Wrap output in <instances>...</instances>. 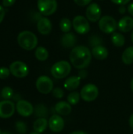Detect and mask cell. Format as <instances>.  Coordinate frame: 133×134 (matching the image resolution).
<instances>
[{
  "mask_svg": "<svg viewBox=\"0 0 133 134\" xmlns=\"http://www.w3.org/2000/svg\"><path fill=\"white\" fill-rule=\"evenodd\" d=\"M92 52L85 46H74L70 53V61L77 69H85L89 66L92 60Z\"/></svg>",
  "mask_w": 133,
  "mask_h": 134,
  "instance_id": "obj_1",
  "label": "cell"
},
{
  "mask_svg": "<svg viewBox=\"0 0 133 134\" xmlns=\"http://www.w3.org/2000/svg\"><path fill=\"white\" fill-rule=\"evenodd\" d=\"M19 46L25 50H32L38 45L37 36L30 31H24L17 36Z\"/></svg>",
  "mask_w": 133,
  "mask_h": 134,
  "instance_id": "obj_2",
  "label": "cell"
},
{
  "mask_svg": "<svg viewBox=\"0 0 133 134\" xmlns=\"http://www.w3.org/2000/svg\"><path fill=\"white\" fill-rule=\"evenodd\" d=\"M71 71V66L67 60H60L56 62L51 68L52 75L57 79L67 78Z\"/></svg>",
  "mask_w": 133,
  "mask_h": 134,
  "instance_id": "obj_3",
  "label": "cell"
},
{
  "mask_svg": "<svg viewBox=\"0 0 133 134\" xmlns=\"http://www.w3.org/2000/svg\"><path fill=\"white\" fill-rule=\"evenodd\" d=\"M81 98L86 101V102H92L94 101L99 96V89L98 87L92 84L89 83L85 85L81 91H80Z\"/></svg>",
  "mask_w": 133,
  "mask_h": 134,
  "instance_id": "obj_4",
  "label": "cell"
},
{
  "mask_svg": "<svg viewBox=\"0 0 133 134\" xmlns=\"http://www.w3.org/2000/svg\"><path fill=\"white\" fill-rule=\"evenodd\" d=\"M98 25L100 29L106 34H113L118 28V23L111 16H104L101 17Z\"/></svg>",
  "mask_w": 133,
  "mask_h": 134,
  "instance_id": "obj_5",
  "label": "cell"
},
{
  "mask_svg": "<svg viewBox=\"0 0 133 134\" xmlns=\"http://www.w3.org/2000/svg\"><path fill=\"white\" fill-rule=\"evenodd\" d=\"M35 86L40 93L49 94L53 90V82L49 76L41 75L37 79Z\"/></svg>",
  "mask_w": 133,
  "mask_h": 134,
  "instance_id": "obj_6",
  "label": "cell"
},
{
  "mask_svg": "<svg viewBox=\"0 0 133 134\" xmlns=\"http://www.w3.org/2000/svg\"><path fill=\"white\" fill-rule=\"evenodd\" d=\"M9 68L10 73L14 77L18 79L25 78L29 74V68L27 65L23 61H20V60L14 61L9 65Z\"/></svg>",
  "mask_w": 133,
  "mask_h": 134,
  "instance_id": "obj_7",
  "label": "cell"
},
{
  "mask_svg": "<svg viewBox=\"0 0 133 134\" xmlns=\"http://www.w3.org/2000/svg\"><path fill=\"white\" fill-rule=\"evenodd\" d=\"M37 5L42 15L50 16L56 11L58 4L56 0H38Z\"/></svg>",
  "mask_w": 133,
  "mask_h": 134,
  "instance_id": "obj_8",
  "label": "cell"
},
{
  "mask_svg": "<svg viewBox=\"0 0 133 134\" xmlns=\"http://www.w3.org/2000/svg\"><path fill=\"white\" fill-rule=\"evenodd\" d=\"M74 31L80 35H85L90 31V24L86 17L78 15L74 16L72 21Z\"/></svg>",
  "mask_w": 133,
  "mask_h": 134,
  "instance_id": "obj_9",
  "label": "cell"
},
{
  "mask_svg": "<svg viewBox=\"0 0 133 134\" xmlns=\"http://www.w3.org/2000/svg\"><path fill=\"white\" fill-rule=\"evenodd\" d=\"M16 111V105L9 100L0 101V118L9 119L12 117Z\"/></svg>",
  "mask_w": 133,
  "mask_h": 134,
  "instance_id": "obj_10",
  "label": "cell"
},
{
  "mask_svg": "<svg viewBox=\"0 0 133 134\" xmlns=\"http://www.w3.org/2000/svg\"><path fill=\"white\" fill-rule=\"evenodd\" d=\"M16 110L20 116L29 117L34 113V108L29 101L21 99L20 100L16 102Z\"/></svg>",
  "mask_w": 133,
  "mask_h": 134,
  "instance_id": "obj_11",
  "label": "cell"
},
{
  "mask_svg": "<svg viewBox=\"0 0 133 134\" xmlns=\"http://www.w3.org/2000/svg\"><path fill=\"white\" fill-rule=\"evenodd\" d=\"M102 10L100 7V5L97 3H92L88 5L86 8V18L88 20L91 22H96L99 21L101 18Z\"/></svg>",
  "mask_w": 133,
  "mask_h": 134,
  "instance_id": "obj_12",
  "label": "cell"
},
{
  "mask_svg": "<svg viewBox=\"0 0 133 134\" xmlns=\"http://www.w3.org/2000/svg\"><path fill=\"white\" fill-rule=\"evenodd\" d=\"M64 120L60 115H53L49 119V128L53 133H60L64 128Z\"/></svg>",
  "mask_w": 133,
  "mask_h": 134,
  "instance_id": "obj_13",
  "label": "cell"
},
{
  "mask_svg": "<svg viewBox=\"0 0 133 134\" xmlns=\"http://www.w3.org/2000/svg\"><path fill=\"white\" fill-rule=\"evenodd\" d=\"M52 22L46 17L40 18L37 23V29L38 32L44 35H49L52 31Z\"/></svg>",
  "mask_w": 133,
  "mask_h": 134,
  "instance_id": "obj_14",
  "label": "cell"
},
{
  "mask_svg": "<svg viewBox=\"0 0 133 134\" xmlns=\"http://www.w3.org/2000/svg\"><path fill=\"white\" fill-rule=\"evenodd\" d=\"M118 28L122 32H129L133 30V18L129 16H123L118 22Z\"/></svg>",
  "mask_w": 133,
  "mask_h": 134,
  "instance_id": "obj_15",
  "label": "cell"
},
{
  "mask_svg": "<svg viewBox=\"0 0 133 134\" xmlns=\"http://www.w3.org/2000/svg\"><path fill=\"white\" fill-rule=\"evenodd\" d=\"M91 52H92V57H94L98 60H103L107 59L109 55L108 49L102 45L92 47V49Z\"/></svg>",
  "mask_w": 133,
  "mask_h": 134,
  "instance_id": "obj_16",
  "label": "cell"
},
{
  "mask_svg": "<svg viewBox=\"0 0 133 134\" xmlns=\"http://www.w3.org/2000/svg\"><path fill=\"white\" fill-rule=\"evenodd\" d=\"M77 38L74 33L67 32L65 33L60 38V43L62 46L65 48H71L74 47L76 44Z\"/></svg>",
  "mask_w": 133,
  "mask_h": 134,
  "instance_id": "obj_17",
  "label": "cell"
},
{
  "mask_svg": "<svg viewBox=\"0 0 133 134\" xmlns=\"http://www.w3.org/2000/svg\"><path fill=\"white\" fill-rule=\"evenodd\" d=\"M81 80L82 79L79 76H71L65 80L63 87L66 90L74 91L80 86Z\"/></svg>",
  "mask_w": 133,
  "mask_h": 134,
  "instance_id": "obj_18",
  "label": "cell"
},
{
  "mask_svg": "<svg viewBox=\"0 0 133 134\" xmlns=\"http://www.w3.org/2000/svg\"><path fill=\"white\" fill-rule=\"evenodd\" d=\"M71 105L67 101H60L55 105V111L60 115L67 116L71 112Z\"/></svg>",
  "mask_w": 133,
  "mask_h": 134,
  "instance_id": "obj_19",
  "label": "cell"
},
{
  "mask_svg": "<svg viewBox=\"0 0 133 134\" xmlns=\"http://www.w3.org/2000/svg\"><path fill=\"white\" fill-rule=\"evenodd\" d=\"M48 126L49 121L45 118H38L33 124V130L37 133H42L45 131Z\"/></svg>",
  "mask_w": 133,
  "mask_h": 134,
  "instance_id": "obj_20",
  "label": "cell"
},
{
  "mask_svg": "<svg viewBox=\"0 0 133 134\" xmlns=\"http://www.w3.org/2000/svg\"><path fill=\"white\" fill-rule=\"evenodd\" d=\"M122 60L126 65L133 64V46H129L124 50L122 56Z\"/></svg>",
  "mask_w": 133,
  "mask_h": 134,
  "instance_id": "obj_21",
  "label": "cell"
},
{
  "mask_svg": "<svg viewBox=\"0 0 133 134\" xmlns=\"http://www.w3.org/2000/svg\"><path fill=\"white\" fill-rule=\"evenodd\" d=\"M111 42L115 46L122 47L125 43V38L119 32H114L111 35Z\"/></svg>",
  "mask_w": 133,
  "mask_h": 134,
  "instance_id": "obj_22",
  "label": "cell"
},
{
  "mask_svg": "<svg viewBox=\"0 0 133 134\" xmlns=\"http://www.w3.org/2000/svg\"><path fill=\"white\" fill-rule=\"evenodd\" d=\"M34 113L35 116L38 118H45L46 119V117L49 115V111L45 105H44L43 104H39L35 106Z\"/></svg>",
  "mask_w": 133,
  "mask_h": 134,
  "instance_id": "obj_23",
  "label": "cell"
},
{
  "mask_svg": "<svg viewBox=\"0 0 133 134\" xmlns=\"http://www.w3.org/2000/svg\"><path fill=\"white\" fill-rule=\"evenodd\" d=\"M34 56L36 59L39 61H45L49 57V52L48 50L43 46H38L35 49Z\"/></svg>",
  "mask_w": 133,
  "mask_h": 134,
  "instance_id": "obj_24",
  "label": "cell"
},
{
  "mask_svg": "<svg viewBox=\"0 0 133 134\" xmlns=\"http://www.w3.org/2000/svg\"><path fill=\"white\" fill-rule=\"evenodd\" d=\"M60 28V30L64 32V33H67L70 32L71 27H72V23L70 19H68L67 17H63L60 20V24H59Z\"/></svg>",
  "mask_w": 133,
  "mask_h": 134,
  "instance_id": "obj_25",
  "label": "cell"
},
{
  "mask_svg": "<svg viewBox=\"0 0 133 134\" xmlns=\"http://www.w3.org/2000/svg\"><path fill=\"white\" fill-rule=\"evenodd\" d=\"M81 99V95L77 91H72L71 93H70L67 97V102L71 104V105H76L79 103Z\"/></svg>",
  "mask_w": 133,
  "mask_h": 134,
  "instance_id": "obj_26",
  "label": "cell"
},
{
  "mask_svg": "<svg viewBox=\"0 0 133 134\" xmlns=\"http://www.w3.org/2000/svg\"><path fill=\"white\" fill-rule=\"evenodd\" d=\"M2 97L5 100H9L13 97V90L9 86H5L2 90L1 92Z\"/></svg>",
  "mask_w": 133,
  "mask_h": 134,
  "instance_id": "obj_27",
  "label": "cell"
},
{
  "mask_svg": "<svg viewBox=\"0 0 133 134\" xmlns=\"http://www.w3.org/2000/svg\"><path fill=\"white\" fill-rule=\"evenodd\" d=\"M15 127H16V130L20 134H25L27 133V127L25 122H24L23 121H18L15 123Z\"/></svg>",
  "mask_w": 133,
  "mask_h": 134,
  "instance_id": "obj_28",
  "label": "cell"
},
{
  "mask_svg": "<svg viewBox=\"0 0 133 134\" xmlns=\"http://www.w3.org/2000/svg\"><path fill=\"white\" fill-rule=\"evenodd\" d=\"M52 93H53V96L55 98H57V99H61L64 96V91H63V90L62 88H60V87L54 88L53 90V91H52Z\"/></svg>",
  "mask_w": 133,
  "mask_h": 134,
  "instance_id": "obj_29",
  "label": "cell"
},
{
  "mask_svg": "<svg viewBox=\"0 0 133 134\" xmlns=\"http://www.w3.org/2000/svg\"><path fill=\"white\" fill-rule=\"evenodd\" d=\"M9 68L5 67H1L0 68V79H7L10 75Z\"/></svg>",
  "mask_w": 133,
  "mask_h": 134,
  "instance_id": "obj_30",
  "label": "cell"
},
{
  "mask_svg": "<svg viewBox=\"0 0 133 134\" xmlns=\"http://www.w3.org/2000/svg\"><path fill=\"white\" fill-rule=\"evenodd\" d=\"M90 44L92 47L94 46H100L102 44V39H100L99 38V36L97 35H93V36H91V38H90Z\"/></svg>",
  "mask_w": 133,
  "mask_h": 134,
  "instance_id": "obj_31",
  "label": "cell"
},
{
  "mask_svg": "<svg viewBox=\"0 0 133 134\" xmlns=\"http://www.w3.org/2000/svg\"><path fill=\"white\" fill-rule=\"evenodd\" d=\"M74 2L79 6H85V5H89L92 0H74Z\"/></svg>",
  "mask_w": 133,
  "mask_h": 134,
  "instance_id": "obj_32",
  "label": "cell"
},
{
  "mask_svg": "<svg viewBox=\"0 0 133 134\" xmlns=\"http://www.w3.org/2000/svg\"><path fill=\"white\" fill-rule=\"evenodd\" d=\"M131 0H111L112 2H114L116 5H125L126 4H128Z\"/></svg>",
  "mask_w": 133,
  "mask_h": 134,
  "instance_id": "obj_33",
  "label": "cell"
},
{
  "mask_svg": "<svg viewBox=\"0 0 133 134\" xmlns=\"http://www.w3.org/2000/svg\"><path fill=\"white\" fill-rule=\"evenodd\" d=\"M16 0H2V5L4 7L12 6L15 3Z\"/></svg>",
  "mask_w": 133,
  "mask_h": 134,
  "instance_id": "obj_34",
  "label": "cell"
},
{
  "mask_svg": "<svg viewBox=\"0 0 133 134\" xmlns=\"http://www.w3.org/2000/svg\"><path fill=\"white\" fill-rule=\"evenodd\" d=\"M78 76H79L81 78V79H85L88 76V72H87V71L85 69H82V70H81L79 71Z\"/></svg>",
  "mask_w": 133,
  "mask_h": 134,
  "instance_id": "obj_35",
  "label": "cell"
},
{
  "mask_svg": "<svg viewBox=\"0 0 133 134\" xmlns=\"http://www.w3.org/2000/svg\"><path fill=\"white\" fill-rule=\"evenodd\" d=\"M4 16H5V9H4L3 6L0 5V24L2 22Z\"/></svg>",
  "mask_w": 133,
  "mask_h": 134,
  "instance_id": "obj_36",
  "label": "cell"
},
{
  "mask_svg": "<svg viewBox=\"0 0 133 134\" xmlns=\"http://www.w3.org/2000/svg\"><path fill=\"white\" fill-rule=\"evenodd\" d=\"M118 11L121 14H124L125 12H126V8L125 5H120L119 9H118Z\"/></svg>",
  "mask_w": 133,
  "mask_h": 134,
  "instance_id": "obj_37",
  "label": "cell"
},
{
  "mask_svg": "<svg viewBox=\"0 0 133 134\" xmlns=\"http://www.w3.org/2000/svg\"><path fill=\"white\" fill-rule=\"evenodd\" d=\"M128 11L130 13V15H132L133 16V2L129 4V5L128 6Z\"/></svg>",
  "mask_w": 133,
  "mask_h": 134,
  "instance_id": "obj_38",
  "label": "cell"
},
{
  "mask_svg": "<svg viewBox=\"0 0 133 134\" xmlns=\"http://www.w3.org/2000/svg\"><path fill=\"white\" fill-rule=\"evenodd\" d=\"M129 126L131 127V129L133 130V114L131 115V116L129 117Z\"/></svg>",
  "mask_w": 133,
  "mask_h": 134,
  "instance_id": "obj_39",
  "label": "cell"
},
{
  "mask_svg": "<svg viewBox=\"0 0 133 134\" xmlns=\"http://www.w3.org/2000/svg\"><path fill=\"white\" fill-rule=\"evenodd\" d=\"M13 100H16V102H18L19 100H21V99H20V95H19V94H15V95H13Z\"/></svg>",
  "mask_w": 133,
  "mask_h": 134,
  "instance_id": "obj_40",
  "label": "cell"
},
{
  "mask_svg": "<svg viewBox=\"0 0 133 134\" xmlns=\"http://www.w3.org/2000/svg\"><path fill=\"white\" fill-rule=\"evenodd\" d=\"M69 134H88L85 132H83V131H74V132H71V133Z\"/></svg>",
  "mask_w": 133,
  "mask_h": 134,
  "instance_id": "obj_41",
  "label": "cell"
},
{
  "mask_svg": "<svg viewBox=\"0 0 133 134\" xmlns=\"http://www.w3.org/2000/svg\"><path fill=\"white\" fill-rule=\"evenodd\" d=\"M130 88H131V90L133 92V78L131 80V82H130Z\"/></svg>",
  "mask_w": 133,
  "mask_h": 134,
  "instance_id": "obj_42",
  "label": "cell"
},
{
  "mask_svg": "<svg viewBox=\"0 0 133 134\" xmlns=\"http://www.w3.org/2000/svg\"><path fill=\"white\" fill-rule=\"evenodd\" d=\"M1 134H12V133H9V132H7V131H4V132H2V133Z\"/></svg>",
  "mask_w": 133,
  "mask_h": 134,
  "instance_id": "obj_43",
  "label": "cell"
},
{
  "mask_svg": "<svg viewBox=\"0 0 133 134\" xmlns=\"http://www.w3.org/2000/svg\"><path fill=\"white\" fill-rule=\"evenodd\" d=\"M131 39H132V43H133V30H132V34H131Z\"/></svg>",
  "mask_w": 133,
  "mask_h": 134,
  "instance_id": "obj_44",
  "label": "cell"
},
{
  "mask_svg": "<svg viewBox=\"0 0 133 134\" xmlns=\"http://www.w3.org/2000/svg\"><path fill=\"white\" fill-rule=\"evenodd\" d=\"M30 134H41L39 133H37V132H35V131H34V132H32V133H31Z\"/></svg>",
  "mask_w": 133,
  "mask_h": 134,
  "instance_id": "obj_45",
  "label": "cell"
},
{
  "mask_svg": "<svg viewBox=\"0 0 133 134\" xmlns=\"http://www.w3.org/2000/svg\"><path fill=\"white\" fill-rule=\"evenodd\" d=\"M2 133V131H1V130H0V134Z\"/></svg>",
  "mask_w": 133,
  "mask_h": 134,
  "instance_id": "obj_46",
  "label": "cell"
},
{
  "mask_svg": "<svg viewBox=\"0 0 133 134\" xmlns=\"http://www.w3.org/2000/svg\"><path fill=\"white\" fill-rule=\"evenodd\" d=\"M132 134H133V133H132Z\"/></svg>",
  "mask_w": 133,
  "mask_h": 134,
  "instance_id": "obj_47",
  "label": "cell"
}]
</instances>
